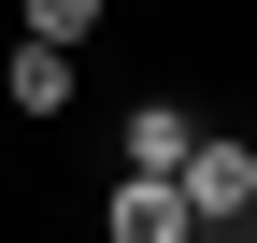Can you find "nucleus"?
Segmentation results:
<instances>
[{"mask_svg": "<svg viewBox=\"0 0 257 243\" xmlns=\"http://www.w3.org/2000/svg\"><path fill=\"white\" fill-rule=\"evenodd\" d=\"M172 200H186V229H243V200H257V158L229 129H200L186 143V172H172Z\"/></svg>", "mask_w": 257, "mask_h": 243, "instance_id": "nucleus-1", "label": "nucleus"}, {"mask_svg": "<svg viewBox=\"0 0 257 243\" xmlns=\"http://www.w3.org/2000/svg\"><path fill=\"white\" fill-rule=\"evenodd\" d=\"M0 100L15 114H72V43H15L0 57Z\"/></svg>", "mask_w": 257, "mask_h": 243, "instance_id": "nucleus-2", "label": "nucleus"}, {"mask_svg": "<svg viewBox=\"0 0 257 243\" xmlns=\"http://www.w3.org/2000/svg\"><path fill=\"white\" fill-rule=\"evenodd\" d=\"M114 243H200V229H186V200L172 186H157V172H128V186H114V215H100Z\"/></svg>", "mask_w": 257, "mask_h": 243, "instance_id": "nucleus-3", "label": "nucleus"}, {"mask_svg": "<svg viewBox=\"0 0 257 243\" xmlns=\"http://www.w3.org/2000/svg\"><path fill=\"white\" fill-rule=\"evenodd\" d=\"M186 143H200V129H186L172 100H143V114H128V172H157V186L186 172Z\"/></svg>", "mask_w": 257, "mask_h": 243, "instance_id": "nucleus-4", "label": "nucleus"}, {"mask_svg": "<svg viewBox=\"0 0 257 243\" xmlns=\"http://www.w3.org/2000/svg\"><path fill=\"white\" fill-rule=\"evenodd\" d=\"M29 15V43H86V29H100V0H15Z\"/></svg>", "mask_w": 257, "mask_h": 243, "instance_id": "nucleus-5", "label": "nucleus"}, {"mask_svg": "<svg viewBox=\"0 0 257 243\" xmlns=\"http://www.w3.org/2000/svg\"><path fill=\"white\" fill-rule=\"evenodd\" d=\"M243 243H257V200H243Z\"/></svg>", "mask_w": 257, "mask_h": 243, "instance_id": "nucleus-6", "label": "nucleus"}]
</instances>
